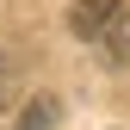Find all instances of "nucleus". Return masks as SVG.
<instances>
[{
	"instance_id": "f03ea898",
	"label": "nucleus",
	"mask_w": 130,
	"mask_h": 130,
	"mask_svg": "<svg viewBox=\"0 0 130 130\" xmlns=\"http://www.w3.org/2000/svg\"><path fill=\"white\" fill-rule=\"evenodd\" d=\"M50 124H56V99H50V93H37V99L25 105V118L12 124V130H50Z\"/></svg>"
},
{
	"instance_id": "7ed1b4c3",
	"label": "nucleus",
	"mask_w": 130,
	"mask_h": 130,
	"mask_svg": "<svg viewBox=\"0 0 130 130\" xmlns=\"http://www.w3.org/2000/svg\"><path fill=\"white\" fill-rule=\"evenodd\" d=\"M0 99H6V68H0Z\"/></svg>"
},
{
	"instance_id": "f257e3e1",
	"label": "nucleus",
	"mask_w": 130,
	"mask_h": 130,
	"mask_svg": "<svg viewBox=\"0 0 130 130\" xmlns=\"http://www.w3.org/2000/svg\"><path fill=\"white\" fill-rule=\"evenodd\" d=\"M68 25H74V37L99 43L105 56H130V12H124V0H74Z\"/></svg>"
}]
</instances>
